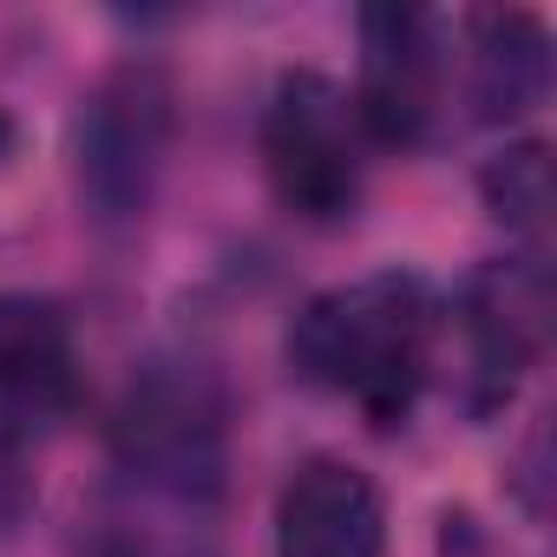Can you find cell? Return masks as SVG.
<instances>
[{
    "mask_svg": "<svg viewBox=\"0 0 557 557\" xmlns=\"http://www.w3.org/2000/svg\"><path fill=\"white\" fill-rule=\"evenodd\" d=\"M112 472L158 511H210L230 472V394L216 368L145 361L112 407Z\"/></svg>",
    "mask_w": 557,
    "mask_h": 557,
    "instance_id": "cell-2",
    "label": "cell"
},
{
    "mask_svg": "<svg viewBox=\"0 0 557 557\" xmlns=\"http://www.w3.org/2000/svg\"><path fill=\"white\" fill-rule=\"evenodd\" d=\"M440 329L446 309L420 275L381 269L302 302L289 322V368L309 387L348 400L368 426H400L433 381Z\"/></svg>",
    "mask_w": 557,
    "mask_h": 557,
    "instance_id": "cell-1",
    "label": "cell"
},
{
    "mask_svg": "<svg viewBox=\"0 0 557 557\" xmlns=\"http://www.w3.org/2000/svg\"><path fill=\"white\" fill-rule=\"evenodd\" d=\"M479 190H485V210H492L511 236H544V223H550V151H544L537 138L505 145V151L485 164Z\"/></svg>",
    "mask_w": 557,
    "mask_h": 557,
    "instance_id": "cell-10",
    "label": "cell"
},
{
    "mask_svg": "<svg viewBox=\"0 0 557 557\" xmlns=\"http://www.w3.org/2000/svg\"><path fill=\"white\" fill-rule=\"evenodd\" d=\"M177 138V86L158 60H119L73 112V184L92 230H138L158 203Z\"/></svg>",
    "mask_w": 557,
    "mask_h": 557,
    "instance_id": "cell-3",
    "label": "cell"
},
{
    "mask_svg": "<svg viewBox=\"0 0 557 557\" xmlns=\"http://www.w3.org/2000/svg\"><path fill=\"white\" fill-rule=\"evenodd\" d=\"M550 99V27L524 8L472 21V112L485 125H518Z\"/></svg>",
    "mask_w": 557,
    "mask_h": 557,
    "instance_id": "cell-9",
    "label": "cell"
},
{
    "mask_svg": "<svg viewBox=\"0 0 557 557\" xmlns=\"http://www.w3.org/2000/svg\"><path fill=\"white\" fill-rule=\"evenodd\" d=\"M14 151V119H8V106H0V158Z\"/></svg>",
    "mask_w": 557,
    "mask_h": 557,
    "instance_id": "cell-11",
    "label": "cell"
},
{
    "mask_svg": "<svg viewBox=\"0 0 557 557\" xmlns=\"http://www.w3.org/2000/svg\"><path fill=\"white\" fill-rule=\"evenodd\" d=\"M387 511L361 466L302 459L275 492V557H381Z\"/></svg>",
    "mask_w": 557,
    "mask_h": 557,
    "instance_id": "cell-7",
    "label": "cell"
},
{
    "mask_svg": "<svg viewBox=\"0 0 557 557\" xmlns=\"http://www.w3.org/2000/svg\"><path fill=\"white\" fill-rule=\"evenodd\" d=\"M544 329H550V283L531 256L485 262L459 289L453 342H459V387L472 413H492L511 400V387L544 348Z\"/></svg>",
    "mask_w": 557,
    "mask_h": 557,
    "instance_id": "cell-5",
    "label": "cell"
},
{
    "mask_svg": "<svg viewBox=\"0 0 557 557\" xmlns=\"http://www.w3.org/2000/svg\"><path fill=\"white\" fill-rule=\"evenodd\" d=\"M262 171L269 190L302 223H348L368 184V132L355 99L322 73H283L262 106Z\"/></svg>",
    "mask_w": 557,
    "mask_h": 557,
    "instance_id": "cell-4",
    "label": "cell"
},
{
    "mask_svg": "<svg viewBox=\"0 0 557 557\" xmlns=\"http://www.w3.org/2000/svg\"><path fill=\"white\" fill-rule=\"evenodd\" d=\"M79 400V348L60 302L0 289V413L53 420Z\"/></svg>",
    "mask_w": 557,
    "mask_h": 557,
    "instance_id": "cell-8",
    "label": "cell"
},
{
    "mask_svg": "<svg viewBox=\"0 0 557 557\" xmlns=\"http://www.w3.org/2000/svg\"><path fill=\"white\" fill-rule=\"evenodd\" d=\"M440 21L420 8H368L361 14V79H355V119L368 145L413 151L426 145L440 119Z\"/></svg>",
    "mask_w": 557,
    "mask_h": 557,
    "instance_id": "cell-6",
    "label": "cell"
}]
</instances>
